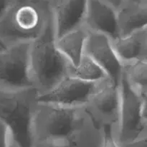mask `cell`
I'll use <instances>...</instances> for the list:
<instances>
[{"label": "cell", "instance_id": "1", "mask_svg": "<svg viewBox=\"0 0 147 147\" xmlns=\"http://www.w3.org/2000/svg\"><path fill=\"white\" fill-rule=\"evenodd\" d=\"M53 17V4L46 0H19L0 20V45L4 48L30 43L42 34Z\"/></svg>", "mask_w": 147, "mask_h": 147}, {"label": "cell", "instance_id": "2", "mask_svg": "<svg viewBox=\"0 0 147 147\" xmlns=\"http://www.w3.org/2000/svg\"><path fill=\"white\" fill-rule=\"evenodd\" d=\"M70 65L56 47L53 17L42 34L30 42V74L39 96L50 92L67 77Z\"/></svg>", "mask_w": 147, "mask_h": 147}, {"label": "cell", "instance_id": "3", "mask_svg": "<svg viewBox=\"0 0 147 147\" xmlns=\"http://www.w3.org/2000/svg\"><path fill=\"white\" fill-rule=\"evenodd\" d=\"M38 93L34 88L19 90H0V121L20 147H32V120Z\"/></svg>", "mask_w": 147, "mask_h": 147}, {"label": "cell", "instance_id": "4", "mask_svg": "<svg viewBox=\"0 0 147 147\" xmlns=\"http://www.w3.org/2000/svg\"><path fill=\"white\" fill-rule=\"evenodd\" d=\"M87 115L85 108H72L38 100L32 120L34 142L67 140Z\"/></svg>", "mask_w": 147, "mask_h": 147}, {"label": "cell", "instance_id": "5", "mask_svg": "<svg viewBox=\"0 0 147 147\" xmlns=\"http://www.w3.org/2000/svg\"><path fill=\"white\" fill-rule=\"evenodd\" d=\"M121 109L118 124L112 130L119 144L147 136V100L138 96L122 76L120 81Z\"/></svg>", "mask_w": 147, "mask_h": 147}, {"label": "cell", "instance_id": "6", "mask_svg": "<svg viewBox=\"0 0 147 147\" xmlns=\"http://www.w3.org/2000/svg\"><path fill=\"white\" fill-rule=\"evenodd\" d=\"M30 43H18L0 50V90L34 88L30 69Z\"/></svg>", "mask_w": 147, "mask_h": 147}, {"label": "cell", "instance_id": "7", "mask_svg": "<svg viewBox=\"0 0 147 147\" xmlns=\"http://www.w3.org/2000/svg\"><path fill=\"white\" fill-rule=\"evenodd\" d=\"M120 109V86L111 79L105 82L85 106L87 113L97 124L112 130L116 129L119 122Z\"/></svg>", "mask_w": 147, "mask_h": 147}, {"label": "cell", "instance_id": "8", "mask_svg": "<svg viewBox=\"0 0 147 147\" xmlns=\"http://www.w3.org/2000/svg\"><path fill=\"white\" fill-rule=\"evenodd\" d=\"M86 82L67 76L55 88L39 96L38 100L72 108H85L93 94L107 80Z\"/></svg>", "mask_w": 147, "mask_h": 147}, {"label": "cell", "instance_id": "9", "mask_svg": "<svg viewBox=\"0 0 147 147\" xmlns=\"http://www.w3.org/2000/svg\"><path fill=\"white\" fill-rule=\"evenodd\" d=\"M85 54L93 59L113 83L119 85L123 76V66L115 54L109 37L88 32Z\"/></svg>", "mask_w": 147, "mask_h": 147}, {"label": "cell", "instance_id": "10", "mask_svg": "<svg viewBox=\"0 0 147 147\" xmlns=\"http://www.w3.org/2000/svg\"><path fill=\"white\" fill-rule=\"evenodd\" d=\"M83 26L88 32L119 38L117 11L102 0H88Z\"/></svg>", "mask_w": 147, "mask_h": 147}, {"label": "cell", "instance_id": "11", "mask_svg": "<svg viewBox=\"0 0 147 147\" xmlns=\"http://www.w3.org/2000/svg\"><path fill=\"white\" fill-rule=\"evenodd\" d=\"M88 0H56L53 5L55 39L81 27Z\"/></svg>", "mask_w": 147, "mask_h": 147}, {"label": "cell", "instance_id": "12", "mask_svg": "<svg viewBox=\"0 0 147 147\" xmlns=\"http://www.w3.org/2000/svg\"><path fill=\"white\" fill-rule=\"evenodd\" d=\"M111 42L122 66L147 61V27Z\"/></svg>", "mask_w": 147, "mask_h": 147}, {"label": "cell", "instance_id": "13", "mask_svg": "<svg viewBox=\"0 0 147 147\" xmlns=\"http://www.w3.org/2000/svg\"><path fill=\"white\" fill-rule=\"evenodd\" d=\"M119 37L147 27V2L125 4L117 11Z\"/></svg>", "mask_w": 147, "mask_h": 147}, {"label": "cell", "instance_id": "14", "mask_svg": "<svg viewBox=\"0 0 147 147\" xmlns=\"http://www.w3.org/2000/svg\"><path fill=\"white\" fill-rule=\"evenodd\" d=\"M88 31L83 27L76 28L55 39V45L72 66H77L85 55Z\"/></svg>", "mask_w": 147, "mask_h": 147}, {"label": "cell", "instance_id": "15", "mask_svg": "<svg viewBox=\"0 0 147 147\" xmlns=\"http://www.w3.org/2000/svg\"><path fill=\"white\" fill-rule=\"evenodd\" d=\"M123 77L138 96L147 100V61L123 65Z\"/></svg>", "mask_w": 147, "mask_h": 147}, {"label": "cell", "instance_id": "16", "mask_svg": "<svg viewBox=\"0 0 147 147\" xmlns=\"http://www.w3.org/2000/svg\"><path fill=\"white\" fill-rule=\"evenodd\" d=\"M68 76L91 83L110 79L104 70L86 54L77 66L70 65Z\"/></svg>", "mask_w": 147, "mask_h": 147}, {"label": "cell", "instance_id": "17", "mask_svg": "<svg viewBox=\"0 0 147 147\" xmlns=\"http://www.w3.org/2000/svg\"><path fill=\"white\" fill-rule=\"evenodd\" d=\"M71 138L67 140L36 141L33 143L32 147H73Z\"/></svg>", "mask_w": 147, "mask_h": 147}, {"label": "cell", "instance_id": "18", "mask_svg": "<svg viewBox=\"0 0 147 147\" xmlns=\"http://www.w3.org/2000/svg\"><path fill=\"white\" fill-rule=\"evenodd\" d=\"M103 136L101 147H120L114 139L112 129L109 127H103Z\"/></svg>", "mask_w": 147, "mask_h": 147}, {"label": "cell", "instance_id": "19", "mask_svg": "<svg viewBox=\"0 0 147 147\" xmlns=\"http://www.w3.org/2000/svg\"><path fill=\"white\" fill-rule=\"evenodd\" d=\"M19 0H0V20L4 18Z\"/></svg>", "mask_w": 147, "mask_h": 147}, {"label": "cell", "instance_id": "20", "mask_svg": "<svg viewBox=\"0 0 147 147\" xmlns=\"http://www.w3.org/2000/svg\"><path fill=\"white\" fill-rule=\"evenodd\" d=\"M10 133L8 128L0 121V147H7Z\"/></svg>", "mask_w": 147, "mask_h": 147}, {"label": "cell", "instance_id": "21", "mask_svg": "<svg viewBox=\"0 0 147 147\" xmlns=\"http://www.w3.org/2000/svg\"><path fill=\"white\" fill-rule=\"evenodd\" d=\"M119 145L120 147H147V136Z\"/></svg>", "mask_w": 147, "mask_h": 147}, {"label": "cell", "instance_id": "22", "mask_svg": "<svg viewBox=\"0 0 147 147\" xmlns=\"http://www.w3.org/2000/svg\"><path fill=\"white\" fill-rule=\"evenodd\" d=\"M102 1L113 7L116 11H118L126 2V0H102Z\"/></svg>", "mask_w": 147, "mask_h": 147}, {"label": "cell", "instance_id": "23", "mask_svg": "<svg viewBox=\"0 0 147 147\" xmlns=\"http://www.w3.org/2000/svg\"><path fill=\"white\" fill-rule=\"evenodd\" d=\"M7 147H20L18 144H17V142L14 140V139L11 138V135L9 136V142H8V146Z\"/></svg>", "mask_w": 147, "mask_h": 147}, {"label": "cell", "instance_id": "24", "mask_svg": "<svg viewBox=\"0 0 147 147\" xmlns=\"http://www.w3.org/2000/svg\"><path fill=\"white\" fill-rule=\"evenodd\" d=\"M126 2L129 3H146L147 0H126Z\"/></svg>", "mask_w": 147, "mask_h": 147}, {"label": "cell", "instance_id": "25", "mask_svg": "<svg viewBox=\"0 0 147 147\" xmlns=\"http://www.w3.org/2000/svg\"><path fill=\"white\" fill-rule=\"evenodd\" d=\"M46 1H50V2H51L52 4H53V5H54V4H55V1H56V0H46Z\"/></svg>", "mask_w": 147, "mask_h": 147}, {"label": "cell", "instance_id": "26", "mask_svg": "<svg viewBox=\"0 0 147 147\" xmlns=\"http://www.w3.org/2000/svg\"><path fill=\"white\" fill-rule=\"evenodd\" d=\"M2 49H4V47H1V45H0V50H2Z\"/></svg>", "mask_w": 147, "mask_h": 147}, {"label": "cell", "instance_id": "27", "mask_svg": "<svg viewBox=\"0 0 147 147\" xmlns=\"http://www.w3.org/2000/svg\"><path fill=\"white\" fill-rule=\"evenodd\" d=\"M1 47H2V46H1Z\"/></svg>", "mask_w": 147, "mask_h": 147}]
</instances>
